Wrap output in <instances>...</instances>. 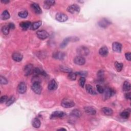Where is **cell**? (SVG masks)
I'll list each match as a JSON object with an SVG mask.
<instances>
[{"label": "cell", "mask_w": 131, "mask_h": 131, "mask_svg": "<svg viewBox=\"0 0 131 131\" xmlns=\"http://www.w3.org/2000/svg\"><path fill=\"white\" fill-rule=\"evenodd\" d=\"M17 90L19 93L24 94L25 93L27 90V86L25 82H21L18 85Z\"/></svg>", "instance_id": "7"}, {"label": "cell", "mask_w": 131, "mask_h": 131, "mask_svg": "<svg viewBox=\"0 0 131 131\" xmlns=\"http://www.w3.org/2000/svg\"><path fill=\"white\" fill-rule=\"evenodd\" d=\"M102 111L106 115L108 116H111L113 114V110L108 107H104L102 109Z\"/></svg>", "instance_id": "24"}, {"label": "cell", "mask_w": 131, "mask_h": 131, "mask_svg": "<svg viewBox=\"0 0 131 131\" xmlns=\"http://www.w3.org/2000/svg\"><path fill=\"white\" fill-rule=\"evenodd\" d=\"M97 76L99 77V79H104V72L103 70H100L97 73Z\"/></svg>", "instance_id": "42"}, {"label": "cell", "mask_w": 131, "mask_h": 131, "mask_svg": "<svg viewBox=\"0 0 131 131\" xmlns=\"http://www.w3.org/2000/svg\"><path fill=\"white\" fill-rule=\"evenodd\" d=\"M79 82L80 86L82 87V88H83L86 83V79L84 77H81L79 79Z\"/></svg>", "instance_id": "36"}, {"label": "cell", "mask_w": 131, "mask_h": 131, "mask_svg": "<svg viewBox=\"0 0 131 131\" xmlns=\"http://www.w3.org/2000/svg\"><path fill=\"white\" fill-rule=\"evenodd\" d=\"M125 98L127 99H131V93H127L125 94Z\"/></svg>", "instance_id": "45"}, {"label": "cell", "mask_w": 131, "mask_h": 131, "mask_svg": "<svg viewBox=\"0 0 131 131\" xmlns=\"http://www.w3.org/2000/svg\"><path fill=\"white\" fill-rule=\"evenodd\" d=\"M80 11V7L76 4H73L67 8V11L71 14L79 13Z\"/></svg>", "instance_id": "3"}, {"label": "cell", "mask_w": 131, "mask_h": 131, "mask_svg": "<svg viewBox=\"0 0 131 131\" xmlns=\"http://www.w3.org/2000/svg\"><path fill=\"white\" fill-rule=\"evenodd\" d=\"M122 46L118 42H114L112 44V49L114 51L120 53L122 50Z\"/></svg>", "instance_id": "15"}, {"label": "cell", "mask_w": 131, "mask_h": 131, "mask_svg": "<svg viewBox=\"0 0 131 131\" xmlns=\"http://www.w3.org/2000/svg\"><path fill=\"white\" fill-rule=\"evenodd\" d=\"M74 62L77 65L82 66L85 64L86 60L83 56L78 55L74 58Z\"/></svg>", "instance_id": "9"}, {"label": "cell", "mask_w": 131, "mask_h": 131, "mask_svg": "<svg viewBox=\"0 0 131 131\" xmlns=\"http://www.w3.org/2000/svg\"><path fill=\"white\" fill-rule=\"evenodd\" d=\"M14 101H15V98H14L13 96H11L10 98H8L7 101L6 102V105L7 106L10 105L14 103Z\"/></svg>", "instance_id": "37"}, {"label": "cell", "mask_w": 131, "mask_h": 131, "mask_svg": "<svg viewBox=\"0 0 131 131\" xmlns=\"http://www.w3.org/2000/svg\"><path fill=\"white\" fill-rule=\"evenodd\" d=\"M98 25L100 27L103 28H106L111 25V22L109 20H108V19L104 18L102 19V20H100L98 23Z\"/></svg>", "instance_id": "11"}, {"label": "cell", "mask_w": 131, "mask_h": 131, "mask_svg": "<svg viewBox=\"0 0 131 131\" xmlns=\"http://www.w3.org/2000/svg\"><path fill=\"white\" fill-rule=\"evenodd\" d=\"M60 70L61 71H62L65 73H70L72 72V70L71 69L63 66H60Z\"/></svg>", "instance_id": "35"}, {"label": "cell", "mask_w": 131, "mask_h": 131, "mask_svg": "<svg viewBox=\"0 0 131 131\" xmlns=\"http://www.w3.org/2000/svg\"><path fill=\"white\" fill-rule=\"evenodd\" d=\"M32 125L33 126V127H34L35 128H36V129H38L41 127V122L40 120L38 118H34L33 120H32Z\"/></svg>", "instance_id": "23"}, {"label": "cell", "mask_w": 131, "mask_h": 131, "mask_svg": "<svg viewBox=\"0 0 131 131\" xmlns=\"http://www.w3.org/2000/svg\"><path fill=\"white\" fill-rule=\"evenodd\" d=\"M77 74L78 75H81V76H86L87 75V72H78L77 73Z\"/></svg>", "instance_id": "46"}, {"label": "cell", "mask_w": 131, "mask_h": 131, "mask_svg": "<svg viewBox=\"0 0 131 131\" xmlns=\"http://www.w3.org/2000/svg\"><path fill=\"white\" fill-rule=\"evenodd\" d=\"M31 7L32 9V10L34 11V12H35V13L39 14L42 13V9L40 6H39V5H38V4L33 3L32 4H31Z\"/></svg>", "instance_id": "16"}, {"label": "cell", "mask_w": 131, "mask_h": 131, "mask_svg": "<svg viewBox=\"0 0 131 131\" xmlns=\"http://www.w3.org/2000/svg\"><path fill=\"white\" fill-rule=\"evenodd\" d=\"M86 89L88 93L91 95H96L97 93L94 88L90 85H87L86 86Z\"/></svg>", "instance_id": "21"}, {"label": "cell", "mask_w": 131, "mask_h": 131, "mask_svg": "<svg viewBox=\"0 0 131 131\" xmlns=\"http://www.w3.org/2000/svg\"><path fill=\"white\" fill-rule=\"evenodd\" d=\"M34 68L33 65L31 64H28L27 65L25 68H24V74H25V75L27 76L30 75L31 74L33 73V71Z\"/></svg>", "instance_id": "12"}, {"label": "cell", "mask_w": 131, "mask_h": 131, "mask_svg": "<svg viewBox=\"0 0 131 131\" xmlns=\"http://www.w3.org/2000/svg\"><path fill=\"white\" fill-rule=\"evenodd\" d=\"M28 15V12L27 11H25V10L19 12L18 13V16L20 17L23 18H26L27 17Z\"/></svg>", "instance_id": "34"}, {"label": "cell", "mask_w": 131, "mask_h": 131, "mask_svg": "<svg viewBox=\"0 0 131 131\" xmlns=\"http://www.w3.org/2000/svg\"><path fill=\"white\" fill-rule=\"evenodd\" d=\"M9 1H8V0H4V1H3V0H2L1 1V2L3 3H4V4H7L8 3H9Z\"/></svg>", "instance_id": "47"}, {"label": "cell", "mask_w": 131, "mask_h": 131, "mask_svg": "<svg viewBox=\"0 0 131 131\" xmlns=\"http://www.w3.org/2000/svg\"><path fill=\"white\" fill-rule=\"evenodd\" d=\"M59 130H65V131H66V129H64V128H61V129H59Z\"/></svg>", "instance_id": "48"}, {"label": "cell", "mask_w": 131, "mask_h": 131, "mask_svg": "<svg viewBox=\"0 0 131 131\" xmlns=\"http://www.w3.org/2000/svg\"><path fill=\"white\" fill-rule=\"evenodd\" d=\"M125 56L126 59H127L129 61H131V53L130 52H127L125 54Z\"/></svg>", "instance_id": "43"}, {"label": "cell", "mask_w": 131, "mask_h": 131, "mask_svg": "<svg viewBox=\"0 0 131 131\" xmlns=\"http://www.w3.org/2000/svg\"><path fill=\"white\" fill-rule=\"evenodd\" d=\"M32 81L33 83V82H40L41 83V80L39 78V77L37 75H34V76L32 77Z\"/></svg>", "instance_id": "41"}, {"label": "cell", "mask_w": 131, "mask_h": 131, "mask_svg": "<svg viewBox=\"0 0 131 131\" xmlns=\"http://www.w3.org/2000/svg\"><path fill=\"white\" fill-rule=\"evenodd\" d=\"M79 38L77 37L76 36L74 37H68L64 40V41H62V42L61 44L60 45V47L61 48H65L67 45L68 44V43L71 41L73 42H76L77 41H79Z\"/></svg>", "instance_id": "2"}, {"label": "cell", "mask_w": 131, "mask_h": 131, "mask_svg": "<svg viewBox=\"0 0 131 131\" xmlns=\"http://www.w3.org/2000/svg\"><path fill=\"white\" fill-rule=\"evenodd\" d=\"M99 53L101 56H103V57L106 56L108 55V53H109V50H108V48L106 46H104L103 47H101L99 49Z\"/></svg>", "instance_id": "19"}, {"label": "cell", "mask_w": 131, "mask_h": 131, "mask_svg": "<svg viewBox=\"0 0 131 131\" xmlns=\"http://www.w3.org/2000/svg\"><path fill=\"white\" fill-rule=\"evenodd\" d=\"M66 115V114L61 111H55L51 115V119H54L57 118H62Z\"/></svg>", "instance_id": "13"}, {"label": "cell", "mask_w": 131, "mask_h": 131, "mask_svg": "<svg viewBox=\"0 0 131 131\" xmlns=\"http://www.w3.org/2000/svg\"><path fill=\"white\" fill-rule=\"evenodd\" d=\"M122 89L124 91H129L131 90V84L128 81H124L123 84Z\"/></svg>", "instance_id": "29"}, {"label": "cell", "mask_w": 131, "mask_h": 131, "mask_svg": "<svg viewBox=\"0 0 131 131\" xmlns=\"http://www.w3.org/2000/svg\"><path fill=\"white\" fill-rule=\"evenodd\" d=\"M115 67L116 68V69L117 70L118 72H120L122 70L123 64L122 63H120L117 61H116L115 63Z\"/></svg>", "instance_id": "31"}, {"label": "cell", "mask_w": 131, "mask_h": 131, "mask_svg": "<svg viewBox=\"0 0 131 131\" xmlns=\"http://www.w3.org/2000/svg\"><path fill=\"white\" fill-rule=\"evenodd\" d=\"M9 30H10V29H9L8 25L4 26L2 28V31L4 35H8L9 32Z\"/></svg>", "instance_id": "33"}, {"label": "cell", "mask_w": 131, "mask_h": 131, "mask_svg": "<svg viewBox=\"0 0 131 131\" xmlns=\"http://www.w3.org/2000/svg\"><path fill=\"white\" fill-rule=\"evenodd\" d=\"M23 56L22 54L18 52H14L12 55V59L13 61L17 62H20L23 60Z\"/></svg>", "instance_id": "17"}, {"label": "cell", "mask_w": 131, "mask_h": 131, "mask_svg": "<svg viewBox=\"0 0 131 131\" xmlns=\"http://www.w3.org/2000/svg\"><path fill=\"white\" fill-rule=\"evenodd\" d=\"M10 14L7 10H5L1 14V18L3 20H6L10 18Z\"/></svg>", "instance_id": "28"}, {"label": "cell", "mask_w": 131, "mask_h": 131, "mask_svg": "<svg viewBox=\"0 0 131 131\" xmlns=\"http://www.w3.org/2000/svg\"><path fill=\"white\" fill-rule=\"evenodd\" d=\"M77 52L79 55L83 56L88 55L89 53V50L88 48H87V47L85 46H81L77 48Z\"/></svg>", "instance_id": "6"}, {"label": "cell", "mask_w": 131, "mask_h": 131, "mask_svg": "<svg viewBox=\"0 0 131 131\" xmlns=\"http://www.w3.org/2000/svg\"><path fill=\"white\" fill-rule=\"evenodd\" d=\"M31 89L35 93L39 95L42 92V87L40 82H33L31 86Z\"/></svg>", "instance_id": "4"}, {"label": "cell", "mask_w": 131, "mask_h": 131, "mask_svg": "<svg viewBox=\"0 0 131 131\" xmlns=\"http://www.w3.org/2000/svg\"><path fill=\"white\" fill-rule=\"evenodd\" d=\"M58 88V85L57 82L54 79H52L48 86V89L50 91L56 90Z\"/></svg>", "instance_id": "14"}, {"label": "cell", "mask_w": 131, "mask_h": 131, "mask_svg": "<svg viewBox=\"0 0 131 131\" xmlns=\"http://www.w3.org/2000/svg\"><path fill=\"white\" fill-rule=\"evenodd\" d=\"M86 112L90 115H95L96 113V110L92 106H86L84 108Z\"/></svg>", "instance_id": "20"}, {"label": "cell", "mask_w": 131, "mask_h": 131, "mask_svg": "<svg viewBox=\"0 0 131 131\" xmlns=\"http://www.w3.org/2000/svg\"><path fill=\"white\" fill-rule=\"evenodd\" d=\"M8 26L9 29H10H10L13 30V29H15V25H14V24L13 23H10L8 24Z\"/></svg>", "instance_id": "44"}, {"label": "cell", "mask_w": 131, "mask_h": 131, "mask_svg": "<svg viewBox=\"0 0 131 131\" xmlns=\"http://www.w3.org/2000/svg\"><path fill=\"white\" fill-rule=\"evenodd\" d=\"M76 77H77V74L76 73H72L71 72L70 73H69L68 75V78L70 80H75L76 79Z\"/></svg>", "instance_id": "32"}, {"label": "cell", "mask_w": 131, "mask_h": 131, "mask_svg": "<svg viewBox=\"0 0 131 131\" xmlns=\"http://www.w3.org/2000/svg\"><path fill=\"white\" fill-rule=\"evenodd\" d=\"M104 93H105V99H108L115 94L116 91L113 88H108L104 90Z\"/></svg>", "instance_id": "5"}, {"label": "cell", "mask_w": 131, "mask_h": 131, "mask_svg": "<svg viewBox=\"0 0 131 131\" xmlns=\"http://www.w3.org/2000/svg\"><path fill=\"white\" fill-rule=\"evenodd\" d=\"M31 23L30 22H23L20 24V27L23 29L26 30L27 29H28L30 26H31Z\"/></svg>", "instance_id": "25"}, {"label": "cell", "mask_w": 131, "mask_h": 131, "mask_svg": "<svg viewBox=\"0 0 131 131\" xmlns=\"http://www.w3.org/2000/svg\"><path fill=\"white\" fill-rule=\"evenodd\" d=\"M55 3V2L54 1H49V0L45 1L44 2V7L47 9H50L51 6L54 5Z\"/></svg>", "instance_id": "22"}, {"label": "cell", "mask_w": 131, "mask_h": 131, "mask_svg": "<svg viewBox=\"0 0 131 131\" xmlns=\"http://www.w3.org/2000/svg\"><path fill=\"white\" fill-rule=\"evenodd\" d=\"M37 37L41 40H45L49 36V33L45 30H40L36 32Z\"/></svg>", "instance_id": "10"}, {"label": "cell", "mask_w": 131, "mask_h": 131, "mask_svg": "<svg viewBox=\"0 0 131 131\" xmlns=\"http://www.w3.org/2000/svg\"><path fill=\"white\" fill-rule=\"evenodd\" d=\"M130 111L128 110H125L120 113V116L121 117V118L125 119H128L130 116Z\"/></svg>", "instance_id": "27"}, {"label": "cell", "mask_w": 131, "mask_h": 131, "mask_svg": "<svg viewBox=\"0 0 131 131\" xmlns=\"http://www.w3.org/2000/svg\"><path fill=\"white\" fill-rule=\"evenodd\" d=\"M0 82L2 85H6L8 84V81L5 77L1 76V77H0Z\"/></svg>", "instance_id": "38"}, {"label": "cell", "mask_w": 131, "mask_h": 131, "mask_svg": "<svg viewBox=\"0 0 131 131\" xmlns=\"http://www.w3.org/2000/svg\"><path fill=\"white\" fill-rule=\"evenodd\" d=\"M61 105L64 108H70L75 105V103L68 98H64L61 102Z\"/></svg>", "instance_id": "1"}, {"label": "cell", "mask_w": 131, "mask_h": 131, "mask_svg": "<svg viewBox=\"0 0 131 131\" xmlns=\"http://www.w3.org/2000/svg\"><path fill=\"white\" fill-rule=\"evenodd\" d=\"M56 20L60 22H65L67 21L68 16L66 14L62 13H58L56 14L55 17Z\"/></svg>", "instance_id": "8"}, {"label": "cell", "mask_w": 131, "mask_h": 131, "mask_svg": "<svg viewBox=\"0 0 131 131\" xmlns=\"http://www.w3.org/2000/svg\"><path fill=\"white\" fill-rule=\"evenodd\" d=\"M96 89H97V91L99 92V93H100V94L104 93L105 90L100 85H97L96 86Z\"/></svg>", "instance_id": "40"}, {"label": "cell", "mask_w": 131, "mask_h": 131, "mask_svg": "<svg viewBox=\"0 0 131 131\" xmlns=\"http://www.w3.org/2000/svg\"><path fill=\"white\" fill-rule=\"evenodd\" d=\"M65 57V53L60 51L55 52L53 54V57L56 60H62L64 59Z\"/></svg>", "instance_id": "18"}, {"label": "cell", "mask_w": 131, "mask_h": 131, "mask_svg": "<svg viewBox=\"0 0 131 131\" xmlns=\"http://www.w3.org/2000/svg\"><path fill=\"white\" fill-rule=\"evenodd\" d=\"M42 22L41 21L34 22L31 25V29L33 30H35L42 25Z\"/></svg>", "instance_id": "26"}, {"label": "cell", "mask_w": 131, "mask_h": 131, "mask_svg": "<svg viewBox=\"0 0 131 131\" xmlns=\"http://www.w3.org/2000/svg\"><path fill=\"white\" fill-rule=\"evenodd\" d=\"M8 99V97L7 96H6V95L2 96L1 97V98H0V103H1V104L6 103Z\"/></svg>", "instance_id": "39"}, {"label": "cell", "mask_w": 131, "mask_h": 131, "mask_svg": "<svg viewBox=\"0 0 131 131\" xmlns=\"http://www.w3.org/2000/svg\"><path fill=\"white\" fill-rule=\"evenodd\" d=\"M71 115L75 116L76 117H80L81 115V113L80 112V111L77 109H74L71 112Z\"/></svg>", "instance_id": "30"}]
</instances>
